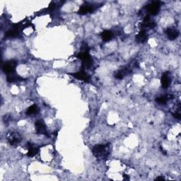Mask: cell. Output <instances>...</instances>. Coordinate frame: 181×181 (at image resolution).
I'll use <instances>...</instances> for the list:
<instances>
[{"label":"cell","mask_w":181,"mask_h":181,"mask_svg":"<svg viewBox=\"0 0 181 181\" xmlns=\"http://www.w3.org/2000/svg\"><path fill=\"white\" fill-rule=\"evenodd\" d=\"M19 34V28L17 27L16 28H13L12 29L9 30L6 33V35L7 37L8 38H16Z\"/></svg>","instance_id":"15"},{"label":"cell","mask_w":181,"mask_h":181,"mask_svg":"<svg viewBox=\"0 0 181 181\" xmlns=\"http://www.w3.org/2000/svg\"><path fill=\"white\" fill-rule=\"evenodd\" d=\"M38 106L34 104V105H32L31 106H30L28 108V110L26 111V114L28 115H35L38 113Z\"/></svg>","instance_id":"17"},{"label":"cell","mask_w":181,"mask_h":181,"mask_svg":"<svg viewBox=\"0 0 181 181\" xmlns=\"http://www.w3.org/2000/svg\"><path fill=\"white\" fill-rule=\"evenodd\" d=\"M93 11H94V7H93V5L85 4L80 7L78 13L80 15H85L87 14L88 13L92 12Z\"/></svg>","instance_id":"9"},{"label":"cell","mask_w":181,"mask_h":181,"mask_svg":"<svg viewBox=\"0 0 181 181\" xmlns=\"http://www.w3.org/2000/svg\"><path fill=\"white\" fill-rule=\"evenodd\" d=\"M28 156L29 157H33L35 156L36 154H37L38 152H39V149L38 148L37 146H35V145H33L31 143H28Z\"/></svg>","instance_id":"10"},{"label":"cell","mask_w":181,"mask_h":181,"mask_svg":"<svg viewBox=\"0 0 181 181\" xmlns=\"http://www.w3.org/2000/svg\"><path fill=\"white\" fill-rule=\"evenodd\" d=\"M101 37L103 40L105 41V42H108V41L110 40L113 38V33L110 30H104L101 33Z\"/></svg>","instance_id":"16"},{"label":"cell","mask_w":181,"mask_h":181,"mask_svg":"<svg viewBox=\"0 0 181 181\" xmlns=\"http://www.w3.org/2000/svg\"><path fill=\"white\" fill-rule=\"evenodd\" d=\"M165 180V178L162 177H158L156 179V180Z\"/></svg>","instance_id":"21"},{"label":"cell","mask_w":181,"mask_h":181,"mask_svg":"<svg viewBox=\"0 0 181 181\" xmlns=\"http://www.w3.org/2000/svg\"><path fill=\"white\" fill-rule=\"evenodd\" d=\"M17 65V63L15 60H10L7 62L6 63H4V64L2 67V69L4 73H6L7 74H10L14 73L15 71V68Z\"/></svg>","instance_id":"4"},{"label":"cell","mask_w":181,"mask_h":181,"mask_svg":"<svg viewBox=\"0 0 181 181\" xmlns=\"http://www.w3.org/2000/svg\"><path fill=\"white\" fill-rule=\"evenodd\" d=\"M128 72H129V71L127 69H122V70L118 72L117 73L115 74V77L118 79H123V77L125 76V75L128 74Z\"/></svg>","instance_id":"18"},{"label":"cell","mask_w":181,"mask_h":181,"mask_svg":"<svg viewBox=\"0 0 181 181\" xmlns=\"http://www.w3.org/2000/svg\"><path fill=\"white\" fill-rule=\"evenodd\" d=\"M24 79H22L21 77H19V75L17 74H15L14 73L12 74H10L7 75V80L8 82L10 83H14V82H18V81H22V80Z\"/></svg>","instance_id":"14"},{"label":"cell","mask_w":181,"mask_h":181,"mask_svg":"<svg viewBox=\"0 0 181 181\" xmlns=\"http://www.w3.org/2000/svg\"><path fill=\"white\" fill-rule=\"evenodd\" d=\"M170 84V77L169 72H165L161 77V85L164 89H167Z\"/></svg>","instance_id":"11"},{"label":"cell","mask_w":181,"mask_h":181,"mask_svg":"<svg viewBox=\"0 0 181 181\" xmlns=\"http://www.w3.org/2000/svg\"><path fill=\"white\" fill-rule=\"evenodd\" d=\"M7 140L9 141L11 145H16L21 141V136L17 132H9L7 136Z\"/></svg>","instance_id":"3"},{"label":"cell","mask_w":181,"mask_h":181,"mask_svg":"<svg viewBox=\"0 0 181 181\" xmlns=\"http://www.w3.org/2000/svg\"><path fill=\"white\" fill-rule=\"evenodd\" d=\"M92 152L95 157L99 159H104L109 155V145L108 144H98L93 148Z\"/></svg>","instance_id":"1"},{"label":"cell","mask_w":181,"mask_h":181,"mask_svg":"<svg viewBox=\"0 0 181 181\" xmlns=\"http://www.w3.org/2000/svg\"><path fill=\"white\" fill-rule=\"evenodd\" d=\"M147 38H148V35H147L146 30L142 29L136 36V40L138 43H144L147 40Z\"/></svg>","instance_id":"13"},{"label":"cell","mask_w":181,"mask_h":181,"mask_svg":"<svg viewBox=\"0 0 181 181\" xmlns=\"http://www.w3.org/2000/svg\"><path fill=\"white\" fill-rule=\"evenodd\" d=\"M71 74L73 77H74L75 78L78 79L79 80H82V81H84L85 82H89L90 81L89 75L84 70L79 71V72H75V73Z\"/></svg>","instance_id":"7"},{"label":"cell","mask_w":181,"mask_h":181,"mask_svg":"<svg viewBox=\"0 0 181 181\" xmlns=\"http://www.w3.org/2000/svg\"><path fill=\"white\" fill-rule=\"evenodd\" d=\"M156 101L159 103V104L164 105L167 102V98L165 96H161L159 98H157L156 99Z\"/></svg>","instance_id":"19"},{"label":"cell","mask_w":181,"mask_h":181,"mask_svg":"<svg viewBox=\"0 0 181 181\" xmlns=\"http://www.w3.org/2000/svg\"><path fill=\"white\" fill-rule=\"evenodd\" d=\"M146 9L150 14L152 15H156L159 14L161 9V4L159 2H154L147 5Z\"/></svg>","instance_id":"6"},{"label":"cell","mask_w":181,"mask_h":181,"mask_svg":"<svg viewBox=\"0 0 181 181\" xmlns=\"http://www.w3.org/2000/svg\"><path fill=\"white\" fill-rule=\"evenodd\" d=\"M165 33H166V35L168 38H169V39L170 40L176 39L178 37V35H179V33L175 28H168Z\"/></svg>","instance_id":"12"},{"label":"cell","mask_w":181,"mask_h":181,"mask_svg":"<svg viewBox=\"0 0 181 181\" xmlns=\"http://www.w3.org/2000/svg\"><path fill=\"white\" fill-rule=\"evenodd\" d=\"M35 132L37 134H44V135L49 137V134L46 129V126L42 120H38L35 124Z\"/></svg>","instance_id":"5"},{"label":"cell","mask_w":181,"mask_h":181,"mask_svg":"<svg viewBox=\"0 0 181 181\" xmlns=\"http://www.w3.org/2000/svg\"><path fill=\"white\" fill-rule=\"evenodd\" d=\"M156 26V23H155L154 21L152 20L151 18H150L149 16H146L145 18H144L143 20V22L142 24V26L143 28V29L144 30V28H153L155 27Z\"/></svg>","instance_id":"8"},{"label":"cell","mask_w":181,"mask_h":181,"mask_svg":"<svg viewBox=\"0 0 181 181\" xmlns=\"http://www.w3.org/2000/svg\"><path fill=\"white\" fill-rule=\"evenodd\" d=\"M77 57L80 59H81L83 64H84V67H86V69H89L92 66L93 59L90 58L89 51H88L87 49L84 48V50H82L78 55H77Z\"/></svg>","instance_id":"2"},{"label":"cell","mask_w":181,"mask_h":181,"mask_svg":"<svg viewBox=\"0 0 181 181\" xmlns=\"http://www.w3.org/2000/svg\"><path fill=\"white\" fill-rule=\"evenodd\" d=\"M173 117L175 118L178 119V120H180V106L178 107V109L177 111H175L174 113H173Z\"/></svg>","instance_id":"20"}]
</instances>
